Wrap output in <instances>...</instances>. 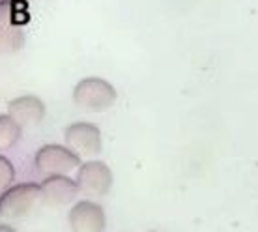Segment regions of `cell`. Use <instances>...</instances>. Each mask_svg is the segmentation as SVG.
Instances as JSON below:
<instances>
[{
  "label": "cell",
  "mask_w": 258,
  "mask_h": 232,
  "mask_svg": "<svg viewBox=\"0 0 258 232\" xmlns=\"http://www.w3.org/2000/svg\"><path fill=\"white\" fill-rule=\"evenodd\" d=\"M66 146L79 157H94L101 152V131L90 122H75L64 131Z\"/></svg>",
  "instance_id": "4"
},
{
  "label": "cell",
  "mask_w": 258,
  "mask_h": 232,
  "mask_svg": "<svg viewBox=\"0 0 258 232\" xmlns=\"http://www.w3.org/2000/svg\"><path fill=\"white\" fill-rule=\"evenodd\" d=\"M25 45L21 23L15 19L13 0H0V54H13Z\"/></svg>",
  "instance_id": "6"
},
{
  "label": "cell",
  "mask_w": 258,
  "mask_h": 232,
  "mask_svg": "<svg viewBox=\"0 0 258 232\" xmlns=\"http://www.w3.org/2000/svg\"><path fill=\"white\" fill-rule=\"evenodd\" d=\"M68 221L71 232H103L107 225L105 210L92 200L75 202V206H71L70 210Z\"/></svg>",
  "instance_id": "8"
},
{
  "label": "cell",
  "mask_w": 258,
  "mask_h": 232,
  "mask_svg": "<svg viewBox=\"0 0 258 232\" xmlns=\"http://www.w3.org/2000/svg\"><path fill=\"white\" fill-rule=\"evenodd\" d=\"M79 191L92 197H103L112 187V170L103 161H86L77 168Z\"/></svg>",
  "instance_id": "5"
},
{
  "label": "cell",
  "mask_w": 258,
  "mask_h": 232,
  "mask_svg": "<svg viewBox=\"0 0 258 232\" xmlns=\"http://www.w3.org/2000/svg\"><path fill=\"white\" fill-rule=\"evenodd\" d=\"M41 187V202L45 206L60 208L75 200L79 193V186L75 180H71L68 174H52L47 176L39 184Z\"/></svg>",
  "instance_id": "7"
},
{
  "label": "cell",
  "mask_w": 258,
  "mask_h": 232,
  "mask_svg": "<svg viewBox=\"0 0 258 232\" xmlns=\"http://www.w3.org/2000/svg\"><path fill=\"white\" fill-rule=\"evenodd\" d=\"M41 202V187L34 182H25L8 187L0 193V217L2 219H21L32 212Z\"/></svg>",
  "instance_id": "1"
},
{
  "label": "cell",
  "mask_w": 258,
  "mask_h": 232,
  "mask_svg": "<svg viewBox=\"0 0 258 232\" xmlns=\"http://www.w3.org/2000/svg\"><path fill=\"white\" fill-rule=\"evenodd\" d=\"M34 165L41 174H70L81 167V157L71 152L68 146L60 144H45L34 155Z\"/></svg>",
  "instance_id": "3"
},
{
  "label": "cell",
  "mask_w": 258,
  "mask_h": 232,
  "mask_svg": "<svg viewBox=\"0 0 258 232\" xmlns=\"http://www.w3.org/2000/svg\"><path fill=\"white\" fill-rule=\"evenodd\" d=\"M23 128L10 114H0V152L12 150L21 141Z\"/></svg>",
  "instance_id": "10"
},
{
  "label": "cell",
  "mask_w": 258,
  "mask_h": 232,
  "mask_svg": "<svg viewBox=\"0 0 258 232\" xmlns=\"http://www.w3.org/2000/svg\"><path fill=\"white\" fill-rule=\"evenodd\" d=\"M0 232H17V230L10 225H0Z\"/></svg>",
  "instance_id": "12"
},
{
  "label": "cell",
  "mask_w": 258,
  "mask_h": 232,
  "mask_svg": "<svg viewBox=\"0 0 258 232\" xmlns=\"http://www.w3.org/2000/svg\"><path fill=\"white\" fill-rule=\"evenodd\" d=\"M8 114L12 116L21 128H34L45 118V103L36 96L13 97L8 103Z\"/></svg>",
  "instance_id": "9"
},
{
  "label": "cell",
  "mask_w": 258,
  "mask_h": 232,
  "mask_svg": "<svg viewBox=\"0 0 258 232\" xmlns=\"http://www.w3.org/2000/svg\"><path fill=\"white\" fill-rule=\"evenodd\" d=\"M116 88L101 77L81 79L73 88V101L86 110L101 112L116 103Z\"/></svg>",
  "instance_id": "2"
},
{
  "label": "cell",
  "mask_w": 258,
  "mask_h": 232,
  "mask_svg": "<svg viewBox=\"0 0 258 232\" xmlns=\"http://www.w3.org/2000/svg\"><path fill=\"white\" fill-rule=\"evenodd\" d=\"M15 180V167L6 155H0V193L12 187Z\"/></svg>",
  "instance_id": "11"
}]
</instances>
